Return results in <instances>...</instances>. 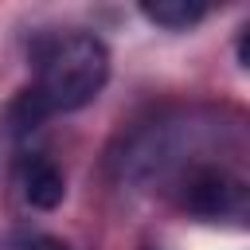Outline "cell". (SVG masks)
Masks as SVG:
<instances>
[{"instance_id": "obj_1", "label": "cell", "mask_w": 250, "mask_h": 250, "mask_svg": "<svg viewBox=\"0 0 250 250\" xmlns=\"http://www.w3.org/2000/svg\"><path fill=\"white\" fill-rule=\"evenodd\" d=\"M109 78V51L98 35L74 31L55 35L35 47V82L16 98V129H35L51 113H70L98 98Z\"/></svg>"}, {"instance_id": "obj_2", "label": "cell", "mask_w": 250, "mask_h": 250, "mask_svg": "<svg viewBox=\"0 0 250 250\" xmlns=\"http://www.w3.org/2000/svg\"><path fill=\"white\" fill-rule=\"evenodd\" d=\"M184 203L195 211V215H207V219H219V215H242L246 207V188L242 180H234L230 172L223 168H203L188 180V195Z\"/></svg>"}, {"instance_id": "obj_3", "label": "cell", "mask_w": 250, "mask_h": 250, "mask_svg": "<svg viewBox=\"0 0 250 250\" xmlns=\"http://www.w3.org/2000/svg\"><path fill=\"white\" fill-rule=\"evenodd\" d=\"M23 195H27V203L39 207V211H51V207L62 203L66 184H62V172L55 168V160L31 156V160L23 164Z\"/></svg>"}, {"instance_id": "obj_4", "label": "cell", "mask_w": 250, "mask_h": 250, "mask_svg": "<svg viewBox=\"0 0 250 250\" xmlns=\"http://www.w3.org/2000/svg\"><path fill=\"white\" fill-rule=\"evenodd\" d=\"M141 12H145V20H152V23H160V27H172V31H180V27H191V23H199L203 16H207V4H199V0H145L141 4Z\"/></svg>"}]
</instances>
